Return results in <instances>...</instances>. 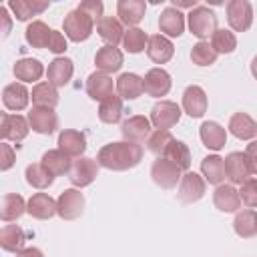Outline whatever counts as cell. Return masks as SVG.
<instances>
[{
	"label": "cell",
	"instance_id": "6da1fadb",
	"mask_svg": "<svg viewBox=\"0 0 257 257\" xmlns=\"http://www.w3.org/2000/svg\"><path fill=\"white\" fill-rule=\"evenodd\" d=\"M143 153L145 151L139 143H128V141L108 143L100 147L96 155V163L108 171H128L143 161Z\"/></svg>",
	"mask_w": 257,
	"mask_h": 257
},
{
	"label": "cell",
	"instance_id": "7a4b0ae2",
	"mask_svg": "<svg viewBox=\"0 0 257 257\" xmlns=\"http://www.w3.org/2000/svg\"><path fill=\"white\" fill-rule=\"evenodd\" d=\"M94 24L96 22L86 12H82L80 8H74V10H70L64 16L62 30H64V34H66L68 40H72V42H84V40L90 38Z\"/></svg>",
	"mask_w": 257,
	"mask_h": 257
},
{
	"label": "cell",
	"instance_id": "3957f363",
	"mask_svg": "<svg viewBox=\"0 0 257 257\" xmlns=\"http://www.w3.org/2000/svg\"><path fill=\"white\" fill-rule=\"evenodd\" d=\"M187 24L191 34L203 40L217 30V14L209 6H197L187 14Z\"/></svg>",
	"mask_w": 257,
	"mask_h": 257
},
{
	"label": "cell",
	"instance_id": "277c9868",
	"mask_svg": "<svg viewBox=\"0 0 257 257\" xmlns=\"http://www.w3.org/2000/svg\"><path fill=\"white\" fill-rule=\"evenodd\" d=\"M84 211V195L80 189H64L56 199V215L62 221H74Z\"/></svg>",
	"mask_w": 257,
	"mask_h": 257
},
{
	"label": "cell",
	"instance_id": "5b68a950",
	"mask_svg": "<svg viewBox=\"0 0 257 257\" xmlns=\"http://www.w3.org/2000/svg\"><path fill=\"white\" fill-rule=\"evenodd\" d=\"M227 22L235 32H247L253 24V6L247 0H229L227 6Z\"/></svg>",
	"mask_w": 257,
	"mask_h": 257
},
{
	"label": "cell",
	"instance_id": "8992f818",
	"mask_svg": "<svg viewBox=\"0 0 257 257\" xmlns=\"http://www.w3.org/2000/svg\"><path fill=\"white\" fill-rule=\"evenodd\" d=\"M181 120V106L173 100H159L151 108V124L157 131H169Z\"/></svg>",
	"mask_w": 257,
	"mask_h": 257
},
{
	"label": "cell",
	"instance_id": "52a82bcc",
	"mask_svg": "<svg viewBox=\"0 0 257 257\" xmlns=\"http://www.w3.org/2000/svg\"><path fill=\"white\" fill-rule=\"evenodd\" d=\"M98 163L90 157H80L76 159L72 165H70V171H68V181L72 183L74 189H82V187H88L92 185V181L96 179L98 175Z\"/></svg>",
	"mask_w": 257,
	"mask_h": 257
},
{
	"label": "cell",
	"instance_id": "ba28073f",
	"mask_svg": "<svg viewBox=\"0 0 257 257\" xmlns=\"http://www.w3.org/2000/svg\"><path fill=\"white\" fill-rule=\"evenodd\" d=\"M151 177H153L155 185H159L161 189H175L177 183H181L183 171H181L175 163H171V161L159 157V159L153 163V167H151Z\"/></svg>",
	"mask_w": 257,
	"mask_h": 257
},
{
	"label": "cell",
	"instance_id": "9c48e42d",
	"mask_svg": "<svg viewBox=\"0 0 257 257\" xmlns=\"http://www.w3.org/2000/svg\"><path fill=\"white\" fill-rule=\"evenodd\" d=\"M205 189H207L205 179H203L201 175L193 173V171H187V173L181 177L177 197H179V201L185 203V205H189V203H197L199 199H203Z\"/></svg>",
	"mask_w": 257,
	"mask_h": 257
},
{
	"label": "cell",
	"instance_id": "30bf717a",
	"mask_svg": "<svg viewBox=\"0 0 257 257\" xmlns=\"http://www.w3.org/2000/svg\"><path fill=\"white\" fill-rule=\"evenodd\" d=\"M26 118H28L30 128L34 133H38V135H52L58 128V116H56L54 108L32 106Z\"/></svg>",
	"mask_w": 257,
	"mask_h": 257
},
{
	"label": "cell",
	"instance_id": "8fae6325",
	"mask_svg": "<svg viewBox=\"0 0 257 257\" xmlns=\"http://www.w3.org/2000/svg\"><path fill=\"white\" fill-rule=\"evenodd\" d=\"M30 124L28 118H24L22 114H10V112H2V124H0V137L4 141H12V143H20L28 137Z\"/></svg>",
	"mask_w": 257,
	"mask_h": 257
},
{
	"label": "cell",
	"instance_id": "7c38bea8",
	"mask_svg": "<svg viewBox=\"0 0 257 257\" xmlns=\"http://www.w3.org/2000/svg\"><path fill=\"white\" fill-rule=\"evenodd\" d=\"M151 118L143 116V114H135V116H128L122 124H120V135L124 141L128 143H145L149 137H151Z\"/></svg>",
	"mask_w": 257,
	"mask_h": 257
},
{
	"label": "cell",
	"instance_id": "4fadbf2b",
	"mask_svg": "<svg viewBox=\"0 0 257 257\" xmlns=\"http://www.w3.org/2000/svg\"><path fill=\"white\" fill-rule=\"evenodd\" d=\"M225 173L231 185H243L247 179H251V169L245 153H229L225 157Z\"/></svg>",
	"mask_w": 257,
	"mask_h": 257
},
{
	"label": "cell",
	"instance_id": "5bb4252c",
	"mask_svg": "<svg viewBox=\"0 0 257 257\" xmlns=\"http://www.w3.org/2000/svg\"><path fill=\"white\" fill-rule=\"evenodd\" d=\"M143 84H145V92L149 96H155V98H161V96H167L169 90H171V74L165 70V68H151L145 78H143Z\"/></svg>",
	"mask_w": 257,
	"mask_h": 257
},
{
	"label": "cell",
	"instance_id": "9a60e30c",
	"mask_svg": "<svg viewBox=\"0 0 257 257\" xmlns=\"http://www.w3.org/2000/svg\"><path fill=\"white\" fill-rule=\"evenodd\" d=\"M159 30L163 36L179 38L185 32V14L175 6H167L159 16Z\"/></svg>",
	"mask_w": 257,
	"mask_h": 257
},
{
	"label": "cell",
	"instance_id": "2e32d148",
	"mask_svg": "<svg viewBox=\"0 0 257 257\" xmlns=\"http://www.w3.org/2000/svg\"><path fill=\"white\" fill-rule=\"evenodd\" d=\"M114 88H116V82L104 74V72H92L88 78H86V94L92 98V100H104L108 96L114 94Z\"/></svg>",
	"mask_w": 257,
	"mask_h": 257
},
{
	"label": "cell",
	"instance_id": "e0dca14e",
	"mask_svg": "<svg viewBox=\"0 0 257 257\" xmlns=\"http://www.w3.org/2000/svg\"><path fill=\"white\" fill-rule=\"evenodd\" d=\"M207 94L199 84H191L185 88L183 92V110L193 116V118H201L207 112Z\"/></svg>",
	"mask_w": 257,
	"mask_h": 257
},
{
	"label": "cell",
	"instance_id": "ac0fdd59",
	"mask_svg": "<svg viewBox=\"0 0 257 257\" xmlns=\"http://www.w3.org/2000/svg\"><path fill=\"white\" fill-rule=\"evenodd\" d=\"M58 149L66 155V157H76L80 159L82 153L86 151V137L80 131L74 128H64L58 135Z\"/></svg>",
	"mask_w": 257,
	"mask_h": 257
},
{
	"label": "cell",
	"instance_id": "d6986e66",
	"mask_svg": "<svg viewBox=\"0 0 257 257\" xmlns=\"http://www.w3.org/2000/svg\"><path fill=\"white\" fill-rule=\"evenodd\" d=\"M122 52L116 48V46H102L96 50L94 54V64H96V70L98 72H104V74H112V72H118L120 66H122Z\"/></svg>",
	"mask_w": 257,
	"mask_h": 257
},
{
	"label": "cell",
	"instance_id": "ffe728a7",
	"mask_svg": "<svg viewBox=\"0 0 257 257\" xmlns=\"http://www.w3.org/2000/svg\"><path fill=\"white\" fill-rule=\"evenodd\" d=\"M72 74H74V62L66 56H56L46 68V78L54 86H66Z\"/></svg>",
	"mask_w": 257,
	"mask_h": 257
},
{
	"label": "cell",
	"instance_id": "44dd1931",
	"mask_svg": "<svg viewBox=\"0 0 257 257\" xmlns=\"http://www.w3.org/2000/svg\"><path fill=\"white\" fill-rule=\"evenodd\" d=\"M147 4L143 0H118L116 2V16L128 28H137V24L145 18Z\"/></svg>",
	"mask_w": 257,
	"mask_h": 257
},
{
	"label": "cell",
	"instance_id": "7402d4cb",
	"mask_svg": "<svg viewBox=\"0 0 257 257\" xmlns=\"http://www.w3.org/2000/svg\"><path fill=\"white\" fill-rule=\"evenodd\" d=\"M199 137L209 151H221L227 145V131L215 120H205L199 128Z\"/></svg>",
	"mask_w": 257,
	"mask_h": 257
},
{
	"label": "cell",
	"instance_id": "603a6c76",
	"mask_svg": "<svg viewBox=\"0 0 257 257\" xmlns=\"http://www.w3.org/2000/svg\"><path fill=\"white\" fill-rule=\"evenodd\" d=\"M26 213L34 219H40V221H46L50 217L56 215V201L48 195V193H34L30 199H28V207H26Z\"/></svg>",
	"mask_w": 257,
	"mask_h": 257
},
{
	"label": "cell",
	"instance_id": "cb8c5ba5",
	"mask_svg": "<svg viewBox=\"0 0 257 257\" xmlns=\"http://www.w3.org/2000/svg\"><path fill=\"white\" fill-rule=\"evenodd\" d=\"M173 54H175V46H173V42H171L167 36H163V34H153V36H149L147 56H149L153 62L165 64V62H169V60L173 58Z\"/></svg>",
	"mask_w": 257,
	"mask_h": 257
},
{
	"label": "cell",
	"instance_id": "d4e9b609",
	"mask_svg": "<svg viewBox=\"0 0 257 257\" xmlns=\"http://www.w3.org/2000/svg\"><path fill=\"white\" fill-rule=\"evenodd\" d=\"M30 100V92L22 82H10L4 86L2 90V102L8 110H24L28 106Z\"/></svg>",
	"mask_w": 257,
	"mask_h": 257
},
{
	"label": "cell",
	"instance_id": "484cf974",
	"mask_svg": "<svg viewBox=\"0 0 257 257\" xmlns=\"http://www.w3.org/2000/svg\"><path fill=\"white\" fill-rule=\"evenodd\" d=\"M213 203L223 213H237L241 209V197L233 185H219L213 193Z\"/></svg>",
	"mask_w": 257,
	"mask_h": 257
},
{
	"label": "cell",
	"instance_id": "4316f807",
	"mask_svg": "<svg viewBox=\"0 0 257 257\" xmlns=\"http://www.w3.org/2000/svg\"><path fill=\"white\" fill-rule=\"evenodd\" d=\"M96 32H98V36L108 46H116L118 42H122L126 30L122 28V22L118 18H114V16H102L96 22Z\"/></svg>",
	"mask_w": 257,
	"mask_h": 257
},
{
	"label": "cell",
	"instance_id": "83f0119b",
	"mask_svg": "<svg viewBox=\"0 0 257 257\" xmlns=\"http://www.w3.org/2000/svg\"><path fill=\"white\" fill-rule=\"evenodd\" d=\"M116 92L122 100H135L145 92L143 78L135 72H122L116 78Z\"/></svg>",
	"mask_w": 257,
	"mask_h": 257
},
{
	"label": "cell",
	"instance_id": "f1b7e54d",
	"mask_svg": "<svg viewBox=\"0 0 257 257\" xmlns=\"http://www.w3.org/2000/svg\"><path fill=\"white\" fill-rule=\"evenodd\" d=\"M26 207L28 203L24 201L22 195L18 193H6L2 197V209H0V219L4 223H12L16 219H20L24 213H26Z\"/></svg>",
	"mask_w": 257,
	"mask_h": 257
},
{
	"label": "cell",
	"instance_id": "f546056e",
	"mask_svg": "<svg viewBox=\"0 0 257 257\" xmlns=\"http://www.w3.org/2000/svg\"><path fill=\"white\" fill-rule=\"evenodd\" d=\"M14 76L22 82H36L40 80V76L44 74V66L38 58H20L14 62Z\"/></svg>",
	"mask_w": 257,
	"mask_h": 257
},
{
	"label": "cell",
	"instance_id": "4dcf8cb0",
	"mask_svg": "<svg viewBox=\"0 0 257 257\" xmlns=\"http://www.w3.org/2000/svg\"><path fill=\"white\" fill-rule=\"evenodd\" d=\"M229 131L233 137H237L241 141H251L257 135V122L247 112H235L229 118Z\"/></svg>",
	"mask_w": 257,
	"mask_h": 257
},
{
	"label": "cell",
	"instance_id": "1f68e13d",
	"mask_svg": "<svg viewBox=\"0 0 257 257\" xmlns=\"http://www.w3.org/2000/svg\"><path fill=\"white\" fill-rule=\"evenodd\" d=\"M201 173H203V179L209 181L211 185H223L227 173H225V159L219 157V155H209L201 161Z\"/></svg>",
	"mask_w": 257,
	"mask_h": 257
},
{
	"label": "cell",
	"instance_id": "d6a6232c",
	"mask_svg": "<svg viewBox=\"0 0 257 257\" xmlns=\"http://www.w3.org/2000/svg\"><path fill=\"white\" fill-rule=\"evenodd\" d=\"M24 241H26V233L22 227L18 225H4L2 231H0V247L4 251H10V253H20L24 249Z\"/></svg>",
	"mask_w": 257,
	"mask_h": 257
},
{
	"label": "cell",
	"instance_id": "836d02e7",
	"mask_svg": "<svg viewBox=\"0 0 257 257\" xmlns=\"http://www.w3.org/2000/svg\"><path fill=\"white\" fill-rule=\"evenodd\" d=\"M70 157H66L60 149H50L42 155L40 159V165L52 175V177H58V175H64L70 171Z\"/></svg>",
	"mask_w": 257,
	"mask_h": 257
},
{
	"label": "cell",
	"instance_id": "e575fe53",
	"mask_svg": "<svg viewBox=\"0 0 257 257\" xmlns=\"http://www.w3.org/2000/svg\"><path fill=\"white\" fill-rule=\"evenodd\" d=\"M8 8L14 12L16 20L20 22H26L30 20L32 16H38L42 14L46 8H48V2H38V0H10L8 2Z\"/></svg>",
	"mask_w": 257,
	"mask_h": 257
},
{
	"label": "cell",
	"instance_id": "d590c367",
	"mask_svg": "<svg viewBox=\"0 0 257 257\" xmlns=\"http://www.w3.org/2000/svg\"><path fill=\"white\" fill-rule=\"evenodd\" d=\"M32 102L34 106H46V108H54L58 104V90L54 84H50L48 80H42L38 84L32 86Z\"/></svg>",
	"mask_w": 257,
	"mask_h": 257
},
{
	"label": "cell",
	"instance_id": "8d00e7d4",
	"mask_svg": "<svg viewBox=\"0 0 257 257\" xmlns=\"http://www.w3.org/2000/svg\"><path fill=\"white\" fill-rule=\"evenodd\" d=\"M233 229L241 239H251L257 235V211L253 209H243L235 215Z\"/></svg>",
	"mask_w": 257,
	"mask_h": 257
},
{
	"label": "cell",
	"instance_id": "74e56055",
	"mask_svg": "<svg viewBox=\"0 0 257 257\" xmlns=\"http://www.w3.org/2000/svg\"><path fill=\"white\" fill-rule=\"evenodd\" d=\"M50 34H52V28H48L42 20H32V22L26 26L24 38H26V42H28L32 48H48Z\"/></svg>",
	"mask_w": 257,
	"mask_h": 257
},
{
	"label": "cell",
	"instance_id": "f35d334b",
	"mask_svg": "<svg viewBox=\"0 0 257 257\" xmlns=\"http://www.w3.org/2000/svg\"><path fill=\"white\" fill-rule=\"evenodd\" d=\"M120 116H122V98L120 96L112 94V96H108V98H104L100 102V106H98V118L102 122L114 124V122L120 120Z\"/></svg>",
	"mask_w": 257,
	"mask_h": 257
},
{
	"label": "cell",
	"instance_id": "ab89813d",
	"mask_svg": "<svg viewBox=\"0 0 257 257\" xmlns=\"http://www.w3.org/2000/svg\"><path fill=\"white\" fill-rule=\"evenodd\" d=\"M163 159H167V161H171V163H175L181 171H189V167H191V151H189V147L183 143V141H173L171 145H169V149H167V153H165V157Z\"/></svg>",
	"mask_w": 257,
	"mask_h": 257
},
{
	"label": "cell",
	"instance_id": "60d3db41",
	"mask_svg": "<svg viewBox=\"0 0 257 257\" xmlns=\"http://www.w3.org/2000/svg\"><path fill=\"white\" fill-rule=\"evenodd\" d=\"M24 177H26V183L34 189H46L54 183V177L40 165V163H32L26 167L24 171Z\"/></svg>",
	"mask_w": 257,
	"mask_h": 257
},
{
	"label": "cell",
	"instance_id": "b9f144b4",
	"mask_svg": "<svg viewBox=\"0 0 257 257\" xmlns=\"http://www.w3.org/2000/svg\"><path fill=\"white\" fill-rule=\"evenodd\" d=\"M211 46L217 54H231L237 48V36L227 28H217L211 36Z\"/></svg>",
	"mask_w": 257,
	"mask_h": 257
},
{
	"label": "cell",
	"instance_id": "7bdbcfd3",
	"mask_svg": "<svg viewBox=\"0 0 257 257\" xmlns=\"http://www.w3.org/2000/svg\"><path fill=\"white\" fill-rule=\"evenodd\" d=\"M147 44H149V36H147L145 30H141V28H128V30L124 32L122 46H124L126 52L139 54V52H143V50L147 48Z\"/></svg>",
	"mask_w": 257,
	"mask_h": 257
},
{
	"label": "cell",
	"instance_id": "ee69618b",
	"mask_svg": "<svg viewBox=\"0 0 257 257\" xmlns=\"http://www.w3.org/2000/svg\"><path fill=\"white\" fill-rule=\"evenodd\" d=\"M191 60H193V64H197V66H211V64H215V60H217V52L213 50V46H211L209 42L201 40V42H197V44L191 48Z\"/></svg>",
	"mask_w": 257,
	"mask_h": 257
},
{
	"label": "cell",
	"instance_id": "f6af8a7d",
	"mask_svg": "<svg viewBox=\"0 0 257 257\" xmlns=\"http://www.w3.org/2000/svg\"><path fill=\"white\" fill-rule=\"evenodd\" d=\"M173 141H175V137L169 131H153L151 137L147 139V149L157 157H165V153Z\"/></svg>",
	"mask_w": 257,
	"mask_h": 257
},
{
	"label": "cell",
	"instance_id": "bcb514c9",
	"mask_svg": "<svg viewBox=\"0 0 257 257\" xmlns=\"http://www.w3.org/2000/svg\"><path fill=\"white\" fill-rule=\"evenodd\" d=\"M239 197L247 207H257V179H247L239 189Z\"/></svg>",
	"mask_w": 257,
	"mask_h": 257
},
{
	"label": "cell",
	"instance_id": "7dc6e473",
	"mask_svg": "<svg viewBox=\"0 0 257 257\" xmlns=\"http://www.w3.org/2000/svg\"><path fill=\"white\" fill-rule=\"evenodd\" d=\"M78 8L82 12H86L94 22H98L102 18V2L100 0H84L78 4Z\"/></svg>",
	"mask_w": 257,
	"mask_h": 257
},
{
	"label": "cell",
	"instance_id": "c3c4849f",
	"mask_svg": "<svg viewBox=\"0 0 257 257\" xmlns=\"http://www.w3.org/2000/svg\"><path fill=\"white\" fill-rule=\"evenodd\" d=\"M66 48H68V44H66L64 34L58 32V30H52V34H50V42H48V50L54 52V54H62V52H66Z\"/></svg>",
	"mask_w": 257,
	"mask_h": 257
},
{
	"label": "cell",
	"instance_id": "681fc988",
	"mask_svg": "<svg viewBox=\"0 0 257 257\" xmlns=\"http://www.w3.org/2000/svg\"><path fill=\"white\" fill-rule=\"evenodd\" d=\"M0 169L2 171H8L12 165H14V161H16V153H14V149L8 145V143H2L0 145Z\"/></svg>",
	"mask_w": 257,
	"mask_h": 257
},
{
	"label": "cell",
	"instance_id": "f907efd6",
	"mask_svg": "<svg viewBox=\"0 0 257 257\" xmlns=\"http://www.w3.org/2000/svg\"><path fill=\"white\" fill-rule=\"evenodd\" d=\"M245 157H247L251 175H257V141H251V143L247 145V149H245Z\"/></svg>",
	"mask_w": 257,
	"mask_h": 257
},
{
	"label": "cell",
	"instance_id": "816d5d0a",
	"mask_svg": "<svg viewBox=\"0 0 257 257\" xmlns=\"http://www.w3.org/2000/svg\"><path fill=\"white\" fill-rule=\"evenodd\" d=\"M0 16H2V22H4V32H2V36H8V34H10L12 20H10V16H8V8H6V6L0 8Z\"/></svg>",
	"mask_w": 257,
	"mask_h": 257
},
{
	"label": "cell",
	"instance_id": "f5cc1de1",
	"mask_svg": "<svg viewBox=\"0 0 257 257\" xmlns=\"http://www.w3.org/2000/svg\"><path fill=\"white\" fill-rule=\"evenodd\" d=\"M16 257H44V253L38 247H24L20 253H16Z\"/></svg>",
	"mask_w": 257,
	"mask_h": 257
},
{
	"label": "cell",
	"instance_id": "db71d44e",
	"mask_svg": "<svg viewBox=\"0 0 257 257\" xmlns=\"http://www.w3.org/2000/svg\"><path fill=\"white\" fill-rule=\"evenodd\" d=\"M171 6H175V8H197V0H173L171 2Z\"/></svg>",
	"mask_w": 257,
	"mask_h": 257
},
{
	"label": "cell",
	"instance_id": "11a10c76",
	"mask_svg": "<svg viewBox=\"0 0 257 257\" xmlns=\"http://www.w3.org/2000/svg\"><path fill=\"white\" fill-rule=\"evenodd\" d=\"M251 74H253V78L257 80V56L251 60Z\"/></svg>",
	"mask_w": 257,
	"mask_h": 257
}]
</instances>
